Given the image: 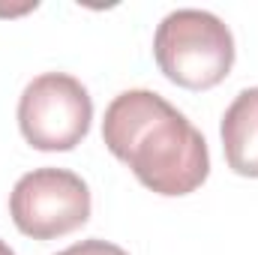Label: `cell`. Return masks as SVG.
<instances>
[{
	"label": "cell",
	"mask_w": 258,
	"mask_h": 255,
	"mask_svg": "<svg viewBox=\"0 0 258 255\" xmlns=\"http://www.w3.org/2000/svg\"><path fill=\"white\" fill-rule=\"evenodd\" d=\"M102 141L156 195H189L210 174L204 135L156 90L117 93L105 108Z\"/></svg>",
	"instance_id": "1"
},
{
	"label": "cell",
	"mask_w": 258,
	"mask_h": 255,
	"mask_svg": "<svg viewBox=\"0 0 258 255\" xmlns=\"http://www.w3.org/2000/svg\"><path fill=\"white\" fill-rule=\"evenodd\" d=\"M153 57L177 87L210 90L222 84L234 66V36L228 24L207 9H174L156 27Z\"/></svg>",
	"instance_id": "2"
},
{
	"label": "cell",
	"mask_w": 258,
	"mask_h": 255,
	"mask_svg": "<svg viewBox=\"0 0 258 255\" xmlns=\"http://www.w3.org/2000/svg\"><path fill=\"white\" fill-rule=\"evenodd\" d=\"M93 120L87 87L66 72L36 75L18 99V126L36 150H72L81 144Z\"/></svg>",
	"instance_id": "3"
},
{
	"label": "cell",
	"mask_w": 258,
	"mask_h": 255,
	"mask_svg": "<svg viewBox=\"0 0 258 255\" xmlns=\"http://www.w3.org/2000/svg\"><path fill=\"white\" fill-rule=\"evenodd\" d=\"M90 189L66 168H33L18 177L9 195V213L21 234L54 240L72 234L90 219Z\"/></svg>",
	"instance_id": "4"
},
{
	"label": "cell",
	"mask_w": 258,
	"mask_h": 255,
	"mask_svg": "<svg viewBox=\"0 0 258 255\" xmlns=\"http://www.w3.org/2000/svg\"><path fill=\"white\" fill-rule=\"evenodd\" d=\"M225 162L240 177H258V87H246L222 114Z\"/></svg>",
	"instance_id": "5"
},
{
	"label": "cell",
	"mask_w": 258,
	"mask_h": 255,
	"mask_svg": "<svg viewBox=\"0 0 258 255\" xmlns=\"http://www.w3.org/2000/svg\"><path fill=\"white\" fill-rule=\"evenodd\" d=\"M57 255H129V252H126V249H120L117 243H108V240H99V237H93V240L72 243V246L60 249Z\"/></svg>",
	"instance_id": "6"
},
{
	"label": "cell",
	"mask_w": 258,
	"mask_h": 255,
	"mask_svg": "<svg viewBox=\"0 0 258 255\" xmlns=\"http://www.w3.org/2000/svg\"><path fill=\"white\" fill-rule=\"evenodd\" d=\"M0 255H15V252L9 249V243H3V240H0Z\"/></svg>",
	"instance_id": "7"
}]
</instances>
